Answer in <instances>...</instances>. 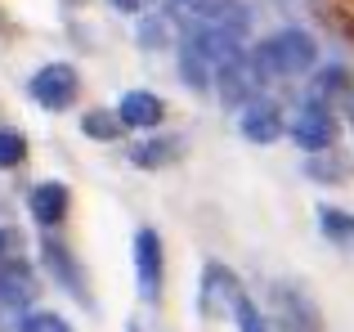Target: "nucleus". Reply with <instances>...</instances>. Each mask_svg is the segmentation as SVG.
Wrapping results in <instances>:
<instances>
[{"mask_svg":"<svg viewBox=\"0 0 354 332\" xmlns=\"http://www.w3.org/2000/svg\"><path fill=\"white\" fill-rule=\"evenodd\" d=\"M242 36H247V14L238 5H220L211 14H202L189 27L180 45V72L189 86L207 90L216 86V77L229 68L234 59H242Z\"/></svg>","mask_w":354,"mask_h":332,"instance_id":"obj_1","label":"nucleus"},{"mask_svg":"<svg viewBox=\"0 0 354 332\" xmlns=\"http://www.w3.org/2000/svg\"><path fill=\"white\" fill-rule=\"evenodd\" d=\"M251 72L260 81H287V77H301L319 63V41L301 27H287V32H274L247 54Z\"/></svg>","mask_w":354,"mask_h":332,"instance_id":"obj_2","label":"nucleus"},{"mask_svg":"<svg viewBox=\"0 0 354 332\" xmlns=\"http://www.w3.org/2000/svg\"><path fill=\"white\" fill-rule=\"evenodd\" d=\"M278 131H283V117H278V108L251 104L247 113H242V135H247L251 144H274Z\"/></svg>","mask_w":354,"mask_h":332,"instance_id":"obj_10","label":"nucleus"},{"mask_svg":"<svg viewBox=\"0 0 354 332\" xmlns=\"http://www.w3.org/2000/svg\"><path fill=\"white\" fill-rule=\"evenodd\" d=\"M108 5H113V9H121V14H135V9L144 5V0H108Z\"/></svg>","mask_w":354,"mask_h":332,"instance_id":"obj_18","label":"nucleus"},{"mask_svg":"<svg viewBox=\"0 0 354 332\" xmlns=\"http://www.w3.org/2000/svg\"><path fill=\"white\" fill-rule=\"evenodd\" d=\"M27 158V144L18 131H0V166H18Z\"/></svg>","mask_w":354,"mask_h":332,"instance_id":"obj_16","label":"nucleus"},{"mask_svg":"<svg viewBox=\"0 0 354 332\" xmlns=\"http://www.w3.org/2000/svg\"><path fill=\"white\" fill-rule=\"evenodd\" d=\"M86 135L90 140H117V117L113 113H86Z\"/></svg>","mask_w":354,"mask_h":332,"instance_id":"obj_15","label":"nucleus"},{"mask_svg":"<svg viewBox=\"0 0 354 332\" xmlns=\"http://www.w3.org/2000/svg\"><path fill=\"white\" fill-rule=\"evenodd\" d=\"M238 279L225 270V265H207V274H202V310L207 315H220V310H229V301L238 297Z\"/></svg>","mask_w":354,"mask_h":332,"instance_id":"obj_7","label":"nucleus"},{"mask_svg":"<svg viewBox=\"0 0 354 332\" xmlns=\"http://www.w3.org/2000/svg\"><path fill=\"white\" fill-rule=\"evenodd\" d=\"M113 117H117V126H126V131H153V126H162L166 108H162V99H157L153 90H130V95H121Z\"/></svg>","mask_w":354,"mask_h":332,"instance_id":"obj_6","label":"nucleus"},{"mask_svg":"<svg viewBox=\"0 0 354 332\" xmlns=\"http://www.w3.org/2000/svg\"><path fill=\"white\" fill-rule=\"evenodd\" d=\"M45 256H50V265H54V274H59V283L68 279V288L77 292L81 301H86V283L77 279V270H72V256H68V252H59V243H54V238H50V243H45Z\"/></svg>","mask_w":354,"mask_h":332,"instance_id":"obj_12","label":"nucleus"},{"mask_svg":"<svg viewBox=\"0 0 354 332\" xmlns=\"http://www.w3.org/2000/svg\"><path fill=\"white\" fill-rule=\"evenodd\" d=\"M229 315H234V324H238V332H269V324L260 319V310L247 301V292H238L234 301H229Z\"/></svg>","mask_w":354,"mask_h":332,"instance_id":"obj_13","label":"nucleus"},{"mask_svg":"<svg viewBox=\"0 0 354 332\" xmlns=\"http://www.w3.org/2000/svg\"><path fill=\"white\" fill-rule=\"evenodd\" d=\"M9 261H14V234L0 229V265H9Z\"/></svg>","mask_w":354,"mask_h":332,"instance_id":"obj_17","label":"nucleus"},{"mask_svg":"<svg viewBox=\"0 0 354 332\" xmlns=\"http://www.w3.org/2000/svg\"><path fill=\"white\" fill-rule=\"evenodd\" d=\"M175 5H193V0H175Z\"/></svg>","mask_w":354,"mask_h":332,"instance_id":"obj_19","label":"nucleus"},{"mask_svg":"<svg viewBox=\"0 0 354 332\" xmlns=\"http://www.w3.org/2000/svg\"><path fill=\"white\" fill-rule=\"evenodd\" d=\"M216 86L225 90V104H247L251 95H256V86H260V77L251 72V63H247V54L242 59H234L225 72L216 77Z\"/></svg>","mask_w":354,"mask_h":332,"instance_id":"obj_9","label":"nucleus"},{"mask_svg":"<svg viewBox=\"0 0 354 332\" xmlns=\"http://www.w3.org/2000/svg\"><path fill=\"white\" fill-rule=\"evenodd\" d=\"M319 225H323V234H328L332 243L354 247V216H346V211H337V207H323L319 211Z\"/></svg>","mask_w":354,"mask_h":332,"instance_id":"obj_11","label":"nucleus"},{"mask_svg":"<svg viewBox=\"0 0 354 332\" xmlns=\"http://www.w3.org/2000/svg\"><path fill=\"white\" fill-rule=\"evenodd\" d=\"M332 135H337V122H332V113L323 104H305L301 113L292 117V140L301 144V149H310V153L328 149Z\"/></svg>","mask_w":354,"mask_h":332,"instance_id":"obj_5","label":"nucleus"},{"mask_svg":"<svg viewBox=\"0 0 354 332\" xmlns=\"http://www.w3.org/2000/svg\"><path fill=\"white\" fill-rule=\"evenodd\" d=\"M18 332H72V328H68V319L50 315V310H36V315L23 319V328H18Z\"/></svg>","mask_w":354,"mask_h":332,"instance_id":"obj_14","label":"nucleus"},{"mask_svg":"<svg viewBox=\"0 0 354 332\" xmlns=\"http://www.w3.org/2000/svg\"><path fill=\"white\" fill-rule=\"evenodd\" d=\"M135 274H139L144 301H157V292H162V238L153 229L135 234Z\"/></svg>","mask_w":354,"mask_h":332,"instance_id":"obj_4","label":"nucleus"},{"mask_svg":"<svg viewBox=\"0 0 354 332\" xmlns=\"http://www.w3.org/2000/svg\"><path fill=\"white\" fill-rule=\"evenodd\" d=\"M32 216H36V225L54 229L63 216H68V189H63L59 180L36 184V189H32Z\"/></svg>","mask_w":354,"mask_h":332,"instance_id":"obj_8","label":"nucleus"},{"mask_svg":"<svg viewBox=\"0 0 354 332\" xmlns=\"http://www.w3.org/2000/svg\"><path fill=\"white\" fill-rule=\"evenodd\" d=\"M27 95L41 108H50V113L72 108V99H77V68H68V63H45V68L27 81Z\"/></svg>","mask_w":354,"mask_h":332,"instance_id":"obj_3","label":"nucleus"}]
</instances>
